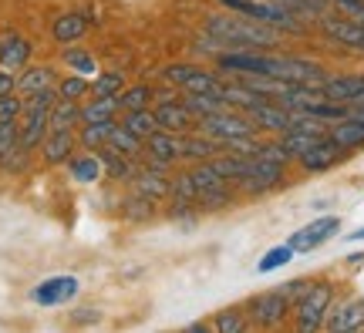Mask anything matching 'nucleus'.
<instances>
[{
	"mask_svg": "<svg viewBox=\"0 0 364 333\" xmlns=\"http://www.w3.org/2000/svg\"><path fill=\"white\" fill-rule=\"evenodd\" d=\"M290 259H294V246H290V243H287V246H273L270 253L260 259V266H257V269H260V273H273V269L287 266Z\"/></svg>",
	"mask_w": 364,
	"mask_h": 333,
	"instance_id": "obj_36",
	"label": "nucleus"
},
{
	"mask_svg": "<svg viewBox=\"0 0 364 333\" xmlns=\"http://www.w3.org/2000/svg\"><path fill=\"white\" fill-rule=\"evenodd\" d=\"M199 125V131H206L209 138H216V141H223V148L230 145V141H236V138H253L257 135V125H253V118L243 111H220V115H206V118H199L196 121Z\"/></svg>",
	"mask_w": 364,
	"mask_h": 333,
	"instance_id": "obj_2",
	"label": "nucleus"
},
{
	"mask_svg": "<svg viewBox=\"0 0 364 333\" xmlns=\"http://www.w3.org/2000/svg\"><path fill=\"white\" fill-rule=\"evenodd\" d=\"M270 4H277V7H280V11L294 13V17H314V13L307 11V7H304V4H300V0H270Z\"/></svg>",
	"mask_w": 364,
	"mask_h": 333,
	"instance_id": "obj_40",
	"label": "nucleus"
},
{
	"mask_svg": "<svg viewBox=\"0 0 364 333\" xmlns=\"http://www.w3.org/2000/svg\"><path fill=\"white\" fill-rule=\"evenodd\" d=\"M321 31H324L334 44H341V48H351V51L364 54V24H358L351 17L324 13V17H321Z\"/></svg>",
	"mask_w": 364,
	"mask_h": 333,
	"instance_id": "obj_8",
	"label": "nucleus"
},
{
	"mask_svg": "<svg viewBox=\"0 0 364 333\" xmlns=\"http://www.w3.org/2000/svg\"><path fill=\"white\" fill-rule=\"evenodd\" d=\"M348 239H351V243H358V239H364V226H361V229H358V232H351Z\"/></svg>",
	"mask_w": 364,
	"mask_h": 333,
	"instance_id": "obj_44",
	"label": "nucleus"
},
{
	"mask_svg": "<svg viewBox=\"0 0 364 333\" xmlns=\"http://www.w3.org/2000/svg\"><path fill=\"white\" fill-rule=\"evenodd\" d=\"M142 145L145 141L135 135V131L129 129V125H115V131H112V138H108V148H115V152H122V155H139L142 152Z\"/></svg>",
	"mask_w": 364,
	"mask_h": 333,
	"instance_id": "obj_29",
	"label": "nucleus"
},
{
	"mask_svg": "<svg viewBox=\"0 0 364 333\" xmlns=\"http://www.w3.org/2000/svg\"><path fill=\"white\" fill-rule=\"evenodd\" d=\"M85 31H88V17L81 11L61 13V17H54V24H51V34L58 44H75V40L85 38Z\"/></svg>",
	"mask_w": 364,
	"mask_h": 333,
	"instance_id": "obj_19",
	"label": "nucleus"
},
{
	"mask_svg": "<svg viewBox=\"0 0 364 333\" xmlns=\"http://www.w3.org/2000/svg\"><path fill=\"white\" fill-rule=\"evenodd\" d=\"M182 104L189 108L196 115V121L206 115H220V111H230V102L223 98V94H189L186 91V98H182Z\"/></svg>",
	"mask_w": 364,
	"mask_h": 333,
	"instance_id": "obj_22",
	"label": "nucleus"
},
{
	"mask_svg": "<svg viewBox=\"0 0 364 333\" xmlns=\"http://www.w3.org/2000/svg\"><path fill=\"white\" fill-rule=\"evenodd\" d=\"M321 91H324L327 102L354 104L364 94V75H358V77H327L324 84H321Z\"/></svg>",
	"mask_w": 364,
	"mask_h": 333,
	"instance_id": "obj_16",
	"label": "nucleus"
},
{
	"mask_svg": "<svg viewBox=\"0 0 364 333\" xmlns=\"http://www.w3.org/2000/svg\"><path fill=\"white\" fill-rule=\"evenodd\" d=\"M71 152H75V131H48L41 141V158L48 165L71 162Z\"/></svg>",
	"mask_w": 364,
	"mask_h": 333,
	"instance_id": "obj_17",
	"label": "nucleus"
},
{
	"mask_svg": "<svg viewBox=\"0 0 364 333\" xmlns=\"http://www.w3.org/2000/svg\"><path fill=\"white\" fill-rule=\"evenodd\" d=\"M317 138H324V135H314V131H300V129H290L284 131V138H280V145H284L287 152H290V158H300V155L311 148Z\"/></svg>",
	"mask_w": 364,
	"mask_h": 333,
	"instance_id": "obj_31",
	"label": "nucleus"
},
{
	"mask_svg": "<svg viewBox=\"0 0 364 333\" xmlns=\"http://www.w3.org/2000/svg\"><path fill=\"white\" fill-rule=\"evenodd\" d=\"M247 115L253 118V125H257V129L280 131V135H284V131L290 129V121H294V111H290V108H284L280 102H273V98H267V102H260V104H253Z\"/></svg>",
	"mask_w": 364,
	"mask_h": 333,
	"instance_id": "obj_13",
	"label": "nucleus"
},
{
	"mask_svg": "<svg viewBox=\"0 0 364 333\" xmlns=\"http://www.w3.org/2000/svg\"><path fill=\"white\" fill-rule=\"evenodd\" d=\"M156 118H159V129L176 131V135H182V131H189L196 125L193 111L182 102H172V98H162V102L156 104Z\"/></svg>",
	"mask_w": 364,
	"mask_h": 333,
	"instance_id": "obj_14",
	"label": "nucleus"
},
{
	"mask_svg": "<svg viewBox=\"0 0 364 333\" xmlns=\"http://www.w3.org/2000/svg\"><path fill=\"white\" fill-rule=\"evenodd\" d=\"M71 168V179L81 182V185H91V182H98L105 175V165L95 158V155H81V158H71L68 162Z\"/></svg>",
	"mask_w": 364,
	"mask_h": 333,
	"instance_id": "obj_28",
	"label": "nucleus"
},
{
	"mask_svg": "<svg viewBox=\"0 0 364 333\" xmlns=\"http://www.w3.org/2000/svg\"><path fill=\"white\" fill-rule=\"evenodd\" d=\"M65 65L71 67L75 75H85V77L98 75V65H95V58H91L88 51H81V48H68V51H65Z\"/></svg>",
	"mask_w": 364,
	"mask_h": 333,
	"instance_id": "obj_34",
	"label": "nucleus"
},
{
	"mask_svg": "<svg viewBox=\"0 0 364 333\" xmlns=\"http://www.w3.org/2000/svg\"><path fill=\"white\" fill-rule=\"evenodd\" d=\"M17 148V121H0V165Z\"/></svg>",
	"mask_w": 364,
	"mask_h": 333,
	"instance_id": "obj_38",
	"label": "nucleus"
},
{
	"mask_svg": "<svg viewBox=\"0 0 364 333\" xmlns=\"http://www.w3.org/2000/svg\"><path fill=\"white\" fill-rule=\"evenodd\" d=\"M193 175V182H196V192L199 195H206V192H213V189H223V185H230V182L220 175V168L213 165V158H206V162H199V165L189 172Z\"/></svg>",
	"mask_w": 364,
	"mask_h": 333,
	"instance_id": "obj_26",
	"label": "nucleus"
},
{
	"mask_svg": "<svg viewBox=\"0 0 364 333\" xmlns=\"http://www.w3.org/2000/svg\"><path fill=\"white\" fill-rule=\"evenodd\" d=\"M44 88H58L54 84V67L51 65H27L21 67V77H17V94H38Z\"/></svg>",
	"mask_w": 364,
	"mask_h": 333,
	"instance_id": "obj_18",
	"label": "nucleus"
},
{
	"mask_svg": "<svg viewBox=\"0 0 364 333\" xmlns=\"http://www.w3.org/2000/svg\"><path fill=\"white\" fill-rule=\"evenodd\" d=\"M112 131H115V118L112 121H91V125L81 129L78 141L85 148H91V152H102L105 145H108V138H112Z\"/></svg>",
	"mask_w": 364,
	"mask_h": 333,
	"instance_id": "obj_27",
	"label": "nucleus"
},
{
	"mask_svg": "<svg viewBox=\"0 0 364 333\" xmlns=\"http://www.w3.org/2000/svg\"><path fill=\"white\" fill-rule=\"evenodd\" d=\"M220 4L230 7V11H236V13H243V17H253V21H263V24L277 27V31H294V34L304 31L300 17L280 11L277 4H257V0H220Z\"/></svg>",
	"mask_w": 364,
	"mask_h": 333,
	"instance_id": "obj_4",
	"label": "nucleus"
},
{
	"mask_svg": "<svg viewBox=\"0 0 364 333\" xmlns=\"http://www.w3.org/2000/svg\"><path fill=\"white\" fill-rule=\"evenodd\" d=\"M78 121H81L78 102L58 98V104L51 108V121H48V131H75V125H78Z\"/></svg>",
	"mask_w": 364,
	"mask_h": 333,
	"instance_id": "obj_24",
	"label": "nucleus"
},
{
	"mask_svg": "<svg viewBox=\"0 0 364 333\" xmlns=\"http://www.w3.org/2000/svg\"><path fill=\"white\" fill-rule=\"evenodd\" d=\"M31 54H34V44H31L24 34H17V31L0 34V67L21 71V67L31 65Z\"/></svg>",
	"mask_w": 364,
	"mask_h": 333,
	"instance_id": "obj_11",
	"label": "nucleus"
},
{
	"mask_svg": "<svg viewBox=\"0 0 364 333\" xmlns=\"http://www.w3.org/2000/svg\"><path fill=\"white\" fill-rule=\"evenodd\" d=\"M344 155H348V148H341L331 135H324V138H317L307 152L300 155V165L307 168V172H324V168H331L334 162H341Z\"/></svg>",
	"mask_w": 364,
	"mask_h": 333,
	"instance_id": "obj_12",
	"label": "nucleus"
},
{
	"mask_svg": "<svg viewBox=\"0 0 364 333\" xmlns=\"http://www.w3.org/2000/svg\"><path fill=\"white\" fill-rule=\"evenodd\" d=\"M122 88H125V77L118 75V71H98L95 75V81H91V94H102V98H108V94H122Z\"/></svg>",
	"mask_w": 364,
	"mask_h": 333,
	"instance_id": "obj_33",
	"label": "nucleus"
},
{
	"mask_svg": "<svg viewBox=\"0 0 364 333\" xmlns=\"http://www.w3.org/2000/svg\"><path fill=\"white\" fill-rule=\"evenodd\" d=\"M91 91V81L85 75H71L65 81H58V98H68V102H78Z\"/></svg>",
	"mask_w": 364,
	"mask_h": 333,
	"instance_id": "obj_35",
	"label": "nucleus"
},
{
	"mask_svg": "<svg viewBox=\"0 0 364 333\" xmlns=\"http://www.w3.org/2000/svg\"><path fill=\"white\" fill-rule=\"evenodd\" d=\"M122 125H129V129H132V131H135V135H139V138L145 141V138H149V135H152V131L159 129L156 108H152V111H149V108H139V111H129Z\"/></svg>",
	"mask_w": 364,
	"mask_h": 333,
	"instance_id": "obj_30",
	"label": "nucleus"
},
{
	"mask_svg": "<svg viewBox=\"0 0 364 333\" xmlns=\"http://www.w3.org/2000/svg\"><path fill=\"white\" fill-rule=\"evenodd\" d=\"M21 115H24V102L14 98V91L11 94H0V121H17Z\"/></svg>",
	"mask_w": 364,
	"mask_h": 333,
	"instance_id": "obj_39",
	"label": "nucleus"
},
{
	"mask_svg": "<svg viewBox=\"0 0 364 333\" xmlns=\"http://www.w3.org/2000/svg\"><path fill=\"white\" fill-rule=\"evenodd\" d=\"M213 327H216L220 333H240V330H247V313H240V310H226V313L216 317Z\"/></svg>",
	"mask_w": 364,
	"mask_h": 333,
	"instance_id": "obj_37",
	"label": "nucleus"
},
{
	"mask_svg": "<svg viewBox=\"0 0 364 333\" xmlns=\"http://www.w3.org/2000/svg\"><path fill=\"white\" fill-rule=\"evenodd\" d=\"M156 98V91L149 88V84H135V88H122L118 94V102L125 111H139V108H149V102Z\"/></svg>",
	"mask_w": 364,
	"mask_h": 333,
	"instance_id": "obj_32",
	"label": "nucleus"
},
{
	"mask_svg": "<svg viewBox=\"0 0 364 333\" xmlns=\"http://www.w3.org/2000/svg\"><path fill=\"white\" fill-rule=\"evenodd\" d=\"M166 81H172L176 88L189 91V94H223L220 75L196 65H169L166 67Z\"/></svg>",
	"mask_w": 364,
	"mask_h": 333,
	"instance_id": "obj_5",
	"label": "nucleus"
},
{
	"mask_svg": "<svg viewBox=\"0 0 364 333\" xmlns=\"http://www.w3.org/2000/svg\"><path fill=\"white\" fill-rule=\"evenodd\" d=\"M142 152H145V158H149V165L166 172L176 158H182V135L166 131V129H156L149 138H145Z\"/></svg>",
	"mask_w": 364,
	"mask_h": 333,
	"instance_id": "obj_6",
	"label": "nucleus"
},
{
	"mask_svg": "<svg viewBox=\"0 0 364 333\" xmlns=\"http://www.w3.org/2000/svg\"><path fill=\"white\" fill-rule=\"evenodd\" d=\"M115 111H122L118 94H108V98L95 94V98H91V104H85V108H81V121H85V125H91V121H112V118H115Z\"/></svg>",
	"mask_w": 364,
	"mask_h": 333,
	"instance_id": "obj_23",
	"label": "nucleus"
},
{
	"mask_svg": "<svg viewBox=\"0 0 364 333\" xmlns=\"http://www.w3.org/2000/svg\"><path fill=\"white\" fill-rule=\"evenodd\" d=\"M209 44L216 51H263L277 44V27L253 21V17H233V13H213L206 17Z\"/></svg>",
	"mask_w": 364,
	"mask_h": 333,
	"instance_id": "obj_1",
	"label": "nucleus"
},
{
	"mask_svg": "<svg viewBox=\"0 0 364 333\" xmlns=\"http://www.w3.org/2000/svg\"><path fill=\"white\" fill-rule=\"evenodd\" d=\"M132 185H135V195H142V199H149V202H162L166 195H172V179H166L162 175V168H142L135 179H132Z\"/></svg>",
	"mask_w": 364,
	"mask_h": 333,
	"instance_id": "obj_15",
	"label": "nucleus"
},
{
	"mask_svg": "<svg viewBox=\"0 0 364 333\" xmlns=\"http://www.w3.org/2000/svg\"><path fill=\"white\" fill-rule=\"evenodd\" d=\"M11 91H17V77H14V71L0 67V94H11Z\"/></svg>",
	"mask_w": 364,
	"mask_h": 333,
	"instance_id": "obj_42",
	"label": "nucleus"
},
{
	"mask_svg": "<svg viewBox=\"0 0 364 333\" xmlns=\"http://www.w3.org/2000/svg\"><path fill=\"white\" fill-rule=\"evenodd\" d=\"M307 286H311V283H307V280H294V283H284L280 290H284V293H287V300H290V303H297L300 296L307 293Z\"/></svg>",
	"mask_w": 364,
	"mask_h": 333,
	"instance_id": "obj_41",
	"label": "nucleus"
},
{
	"mask_svg": "<svg viewBox=\"0 0 364 333\" xmlns=\"http://www.w3.org/2000/svg\"><path fill=\"white\" fill-rule=\"evenodd\" d=\"M364 327V296L351 300V303H344V307L327 320V330L334 333H344V330H361Z\"/></svg>",
	"mask_w": 364,
	"mask_h": 333,
	"instance_id": "obj_21",
	"label": "nucleus"
},
{
	"mask_svg": "<svg viewBox=\"0 0 364 333\" xmlns=\"http://www.w3.org/2000/svg\"><path fill=\"white\" fill-rule=\"evenodd\" d=\"M300 4H304V7H307L314 17H324V13H327V4H331V0H300Z\"/></svg>",
	"mask_w": 364,
	"mask_h": 333,
	"instance_id": "obj_43",
	"label": "nucleus"
},
{
	"mask_svg": "<svg viewBox=\"0 0 364 333\" xmlns=\"http://www.w3.org/2000/svg\"><path fill=\"white\" fill-rule=\"evenodd\" d=\"M102 165H105V175H112V179H118V182H132L139 175L135 165L129 162V155L115 152V148H108V145L102 148Z\"/></svg>",
	"mask_w": 364,
	"mask_h": 333,
	"instance_id": "obj_25",
	"label": "nucleus"
},
{
	"mask_svg": "<svg viewBox=\"0 0 364 333\" xmlns=\"http://www.w3.org/2000/svg\"><path fill=\"white\" fill-rule=\"evenodd\" d=\"M341 229V219L338 216H324V219H314L311 226H304L300 232L290 236V246H294V253H311L317 249L321 243H327L334 232Z\"/></svg>",
	"mask_w": 364,
	"mask_h": 333,
	"instance_id": "obj_9",
	"label": "nucleus"
},
{
	"mask_svg": "<svg viewBox=\"0 0 364 333\" xmlns=\"http://www.w3.org/2000/svg\"><path fill=\"white\" fill-rule=\"evenodd\" d=\"M331 300H334L331 283L307 286V293L294 303V310H297V330H317V327H324L327 313H331Z\"/></svg>",
	"mask_w": 364,
	"mask_h": 333,
	"instance_id": "obj_3",
	"label": "nucleus"
},
{
	"mask_svg": "<svg viewBox=\"0 0 364 333\" xmlns=\"http://www.w3.org/2000/svg\"><path fill=\"white\" fill-rule=\"evenodd\" d=\"M223 152V141L209 138L206 131H182V158H196V162H206V158H216Z\"/></svg>",
	"mask_w": 364,
	"mask_h": 333,
	"instance_id": "obj_20",
	"label": "nucleus"
},
{
	"mask_svg": "<svg viewBox=\"0 0 364 333\" xmlns=\"http://www.w3.org/2000/svg\"><path fill=\"white\" fill-rule=\"evenodd\" d=\"M290 313V300H287L284 290H270V293H260L250 300V320L257 327H277Z\"/></svg>",
	"mask_w": 364,
	"mask_h": 333,
	"instance_id": "obj_7",
	"label": "nucleus"
},
{
	"mask_svg": "<svg viewBox=\"0 0 364 333\" xmlns=\"http://www.w3.org/2000/svg\"><path fill=\"white\" fill-rule=\"evenodd\" d=\"M75 296H78V280L75 276H51V280L34 286V303H41V307H61Z\"/></svg>",
	"mask_w": 364,
	"mask_h": 333,
	"instance_id": "obj_10",
	"label": "nucleus"
}]
</instances>
